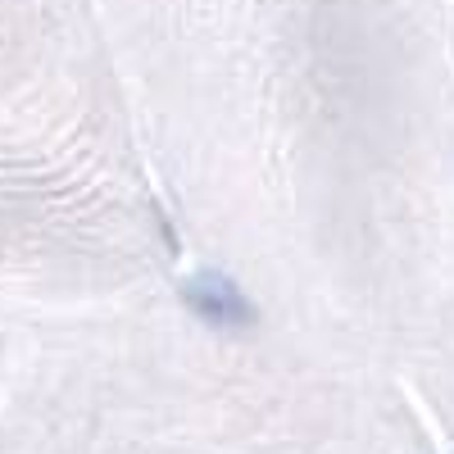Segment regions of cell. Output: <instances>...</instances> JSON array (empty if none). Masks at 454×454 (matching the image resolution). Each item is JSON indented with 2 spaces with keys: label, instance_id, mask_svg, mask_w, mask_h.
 Returning a JSON list of instances; mask_svg holds the SVG:
<instances>
[{
  "label": "cell",
  "instance_id": "6da1fadb",
  "mask_svg": "<svg viewBox=\"0 0 454 454\" xmlns=\"http://www.w3.org/2000/svg\"><path fill=\"white\" fill-rule=\"evenodd\" d=\"M19 454H441L400 368L182 278L55 300L23 350Z\"/></svg>",
  "mask_w": 454,
  "mask_h": 454
},
{
  "label": "cell",
  "instance_id": "7a4b0ae2",
  "mask_svg": "<svg viewBox=\"0 0 454 454\" xmlns=\"http://www.w3.org/2000/svg\"><path fill=\"white\" fill-rule=\"evenodd\" d=\"M400 377L427 413L441 454H454V214L441 232L419 309H413L404 332Z\"/></svg>",
  "mask_w": 454,
  "mask_h": 454
}]
</instances>
